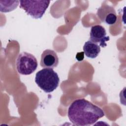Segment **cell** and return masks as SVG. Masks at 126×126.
Masks as SVG:
<instances>
[{
	"instance_id": "3",
	"label": "cell",
	"mask_w": 126,
	"mask_h": 126,
	"mask_svg": "<svg viewBox=\"0 0 126 126\" xmlns=\"http://www.w3.org/2000/svg\"><path fill=\"white\" fill-rule=\"evenodd\" d=\"M49 0H20V7L34 19H40L48 7Z\"/></svg>"
},
{
	"instance_id": "9",
	"label": "cell",
	"mask_w": 126,
	"mask_h": 126,
	"mask_svg": "<svg viewBox=\"0 0 126 126\" xmlns=\"http://www.w3.org/2000/svg\"><path fill=\"white\" fill-rule=\"evenodd\" d=\"M19 0H0V10L1 12H9L14 10L19 4Z\"/></svg>"
},
{
	"instance_id": "6",
	"label": "cell",
	"mask_w": 126,
	"mask_h": 126,
	"mask_svg": "<svg viewBox=\"0 0 126 126\" xmlns=\"http://www.w3.org/2000/svg\"><path fill=\"white\" fill-rule=\"evenodd\" d=\"M97 15L101 21L108 25H113L117 21V17L115 10L108 4H102L97 9Z\"/></svg>"
},
{
	"instance_id": "2",
	"label": "cell",
	"mask_w": 126,
	"mask_h": 126,
	"mask_svg": "<svg viewBox=\"0 0 126 126\" xmlns=\"http://www.w3.org/2000/svg\"><path fill=\"white\" fill-rule=\"evenodd\" d=\"M35 82L41 90L49 93L53 92L58 87L60 78L57 73L52 68H44L36 73Z\"/></svg>"
},
{
	"instance_id": "8",
	"label": "cell",
	"mask_w": 126,
	"mask_h": 126,
	"mask_svg": "<svg viewBox=\"0 0 126 126\" xmlns=\"http://www.w3.org/2000/svg\"><path fill=\"white\" fill-rule=\"evenodd\" d=\"M83 51L87 57L94 59L99 55L100 52V47L97 44L88 40L84 45Z\"/></svg>"
},
{
	"instance_id": "1",
	"label": "cell",
	"mask_w": 126,
	"mask_h": 126,
	"mask_svg": "<svg viewBox=\"0 0 126 126\" xmlns=\"http://www.w3.org/2000/svg\"><path fill=\"white\" fill-rule=\"evenodd\" d=\"M67 116L73 125L88 126L103 117L104 112L100 107L88 100L80 98L75 100L70 105Z\"/></svg>"
},
{
	"instance_id": "5",
	"label": "cell",
	"mask_w": 126,
	"mask_h": 126,
	"mask_svg": "<svg viewBox=\"0 0 126 126\" xmlns=\"http://www.w3.org/2000/svg\"><path fill=\"white\" fill-rule=\"evenodd\" d=\"M90 40L95 43H99V46L105 47L106 41L109 40V36L106 35V32L103 27L97 25L91 28L90 32Z\"/></svg>"
},
{
	"instance_id": "4",
	"label": "cell",
	"mask_w": 126,
	"mask_h": 126,
	"mask_svg": "<svg viewBox=\"0 0 126 126\" xmlns=\"http://www.w3.org/2000/svg\"><path fill=\"white\" fill-rule=\"evenodd\" d=\"M37 65V61L33 55L26 52L18 55L16 68L19 73L24 75H30L35 71Z\"/></svg>"
},
{
	"instance_id": "7",
	"label": "cell",
	"mask_w": 126,
	"mask_h": 126,
	"mask_svg": "<svg viewBox=\"0 0 126 126\" xmlns=\"http://www.w3.org/2000/svg\"><path fill=\"white\" fill-rule=\"evenodd\" d=\"M40 63L42 67L53 69L58 65L59 58L54 51L46 49L41 54Z\"/></svg>"
},
{
	"instance_id": "10",
	"label": "cell",
	"mask_w": 126,
	"mask_h": 126,
	"mask_svg": "<svg viewBox=\"0 0 126 126\" xmlns=\"http://www.w3.org/2000/svg\"><path fill=\"white\" fill-rule=\"evenodd\" d=\"M84 52H80V53H77L76 56V59H77V61H81L83 60L84 58Z\"/></svg>"
}]
</instances>
